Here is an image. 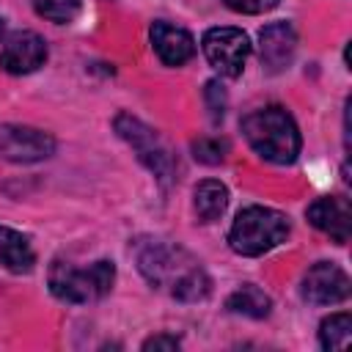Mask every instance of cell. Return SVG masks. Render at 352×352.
<instances>
[{"label":"cell","mask_w":352,"mask_h":352,"mask_svg":"<svg viewBox=\"0 0 352 352\" xmlns=\"http://www.w3.org/2000/svg\"><path fill=\"white\" fill-rule=\"evenodd\" d=\"M223 3L239 14H264L278 6V0H223Z\"/></svg>","instance_id":"20"},{"label":"cell","mask_w":352,"mask_h":352,"mask_svg":"<svg viewBox=\"0 0 352 352\" xmlns=\"http://www.w3.org/2000/svg\"><path fill=\"white\" fill-rule=\"evenodd\" d=\"M206 60L226 77H239L250 55V41L239 28H212L204 36Z\"/></svg>","instance_id":"6"},{"label":"cell","mask_w":352,"mask_h":352,"mask_svg":"<svg viewBox=\"0 0 352 352\" xmlns=\"http://www.w3.org/2000/svg\"><path fill=\"white\" fill-rule=\"evenodd\" d=\"M33 8L44 16V19H52V22H69L77 8H80V0H33Z\"/></svg>","instance_id":"17"},{"label":"cell","mask_w":352,"mask_h":352,"mask_svg":"<svg viewBox=\"0 0 352 352\" xmlns=\"http://www.w3.org/2000/svg\"><path fill=\"white\" fill-rule=\"evenodd\" d=\"M36 264V253L25 234L0 226V267L11 272H30Z\"/></svg>","instance_id":"13"},{"label":"cell","mask_w":352,"mask_h":352,"mask_svg":"<svg viewBox=\"0 0 352 352\" xmlns=\"http://www.w3.org/2000/svg\"><path fill=\"white\" fill-rule=\"evenodd\" d=\"M226 308L234 311V314H242V316H250V319H264L272 308V300L253 283H245L239 286L228 300H226Z\"/></svg>","instance_id":"15"},{"label":"cell","mask_w":352,"mask_h":352,"mask_svg":"<svg viewBox=\"0 0 352 352\" xmlns=\"http://www.w3.org/2000/svg\"><path fill=\"white\" fill-rule=\"evenodd\" d=\"M3 30H6V22H3V19H0V36H3Z\"/></svg>","instance_id":"22"},{"label":"cell","mask_w":352,"mask_h":352,"mask_svg":"<svg viewBox=\"0 0 352 352\" xmlns=\"http://www.w3.org/2000/svg\"><path fill=\"white\" fill-rule=\"evenodd\" d=\"M302 297L314 305H336L349 297V278L330 261L314 264L302 278Z\"/></svg>","instance_id":"8"},{"label":"cell","mask_w":352,"mask_h":352,"mask_svg":"<svg viewBox=\"0 0 352 352\" xmlns=\"http://www.w3.org/2000/svg\"><path fill=\"white\" fill-rule=\"evenodd\" d=\"M55 151L52 135L36 126L0 124V157L8 162H38Z\"/></svg>","instance_id":"7"},{"label":"cell","mask_w":352,"mask_h":352,"mask_svg":"<svg viewBox=\"0 0 352 352\" xmlns=\"http://www.w3.org/2000/svg\"><path fill=\"white\" fill-rule=\"evenodd\" d=\"M179 338L176 336H151L148 341H143V349H176Z\"/></svg>","instance_id":"21"},{"label":"cell","mask_w":352,"mask_h":352,"mask_svg":"<svg viewBox=\"0 0 352 352\" xmlns=\"http://www.w3.org/2000/svg\"><path fill=\"white\" fill-rule=\"evenodd\" d=\"M258 52H261V63L270 72H280L292 63L294 50H297V33L289 22H272L261 30L258 36Z\"/></svg>","instance_id":"11"},{"label":"cell","mask_w":352,"mask_h":352,"mask_svg":"<svg viewBox=\"0 0 352 352\" xmlns=\"http://www.w3.org/2000/svg\"><path fill=\"white\" fill-rule=\"evenodd\" d=\"M116 132L132 146V151L138 154V160H140L157 179H162V182L170 179V173H173V160H170L165 143L160 140V135H157L151 126H146L140 118H135V116H129V113H118V116H116Z\"/></svg>","instance_id":"5"},{"label":"cell","mask_w":352,"mask_h":352,"mask_svg":"<svg viewBox=\"0 0 352 352\" xmlns=\"http://www.w3.org/2000/svg\"><path fill=\"white\" fill-rule=\"evenodd\" d=\"M192 198H195V201H192V204H195V212H198V217H201L204 223L217 220V217L226 212V206H228V190H226V184H220V182H214V179L201 182V184L195 187Z\"/></svg>","instance_id":"14"},{"label":"cell","mask_w":352,"mask_h":352,"mask_svg":"<svg viewBox=\"0 0 352 352\" xmlns=\"http://www.w3.org/2000/svg\"><path fill=\"white\" fill-rule=\"evenodd\" d=\"M47 60V44L33 30H16L6 38L0 50V66L11 74H28L36 72Z\"/></svg>","instance_id":"9"},{"label":"cell","mask_w":352,"mask_h":352,"mask_svg":"<svg viewBox=\"0 0 352 352\" xmlns=\"http://www.w3.org/2000/svg\"><path fill=\"white\" fill-rule=\"evenodd\" d=\"M352 338V319L349 314H333L319 327V341L324 349H346Z\"/></svg>","instance_id":"16"},{"label":"cell","mask_w":352,"mask_h":352,"mask_svg":"<svg viewBox=\"0 0 352 352\" xmlns=\"http://www.w3.org/2000/svg\"><path fill=\"white\" fill-rule=\"evenodd\" d=\"M308 220L314 228L324 231L333 242L344 245L352 234V209H349V201L344 195H324V198H316L311 206H308Z\"/></svg>","instance_id":"10"},{"label":"cell","mask_w":352,"mask_h":352,"mask_svg":"<svg viewBox=\"0 0 352 352\" xmlns=\"http://www.w3.org/2000/svg\"><path fill=\"white\" fill-rule=\"evenodd\" d=\"M242 132L253 151L275 165H289L300 154V132L283 107H261L242 118Z\"/></svg>","instance_id":"2"},{"label":"cell","mask_w":352,"mask_h":352,"mask_svg":"<svg viewBox=\"0 0 352 352\" xmlns=\"http://www.w3.org/2000/svg\"><path fill=\"white\" fill-rule=\"evenodd\" d=\"M226 151H228V143L220 140V138H198L192 140V154L198 162H206V165H217L226 160Z\"/></svg>","instance_id":"18"},{"label":"cell","mask_w":352,"mask_h":352,"mask_svg":"<svg viewBox=\"0 0 352 352\" xmlns=\"http://www.w3.org/2000/svg\"><path fill=\"white\" fill-rule=\"evenodd\" d=\"M204 99H206V107H209V116L212 121H220L223 113H226V91L217 80H209L206 88H204Z\"/></svg>","instance_id":"19"},{"label":"cell","mask_w":352,"mask_h":352,"mask_svg":"<svg viewBox=\"0 0 352 352\" xmlns=\"http://www.w3.org/2000/svg\"><path fill=\"white\" fill-rule=\"evenodd\" d=\"M135 256H138V270L143 272V278L151 286L165 289L170 297L182 302H198L209 294V278L204 267L184 248L151 239V242L138 245Z\"/></svg>","instance_id":"1"},{"label":"cell","mask_w":352,"mask_h":352,"mask_svg":"<svg viewBox=\"0 0 352 352\" xmlns=\"http://www.w3.org/2000/svg\"><path fill=\"white\" fill-rule=\"evenodd\" d=\"M151 44H154L160 60L168 63V66H182L195 55L192 36L182 28L168 25V22H154L151 25Z\"/></svg>","instance_id":"12"},{"label":"cell","mask_w":352,"mask_h":352,"mask_svg":"<svg viewBox=\"0 0 352 352\" xmlns=\"http://www.w3.org/2000/svg\"><path fill=\"white\" fill-rule=\"evenodd\" d=\"M289 236V217L267 209V206H248L236 214L231 231H228V245L239 256H261L280 245Z\"/></svg>","instance_id":"3"},{"label":"cell","mask_w":352,"mask_h":352,"mask_svg":"<svg viewBox=\"0 0 352 352\" xmlns=\"http://www.w3.org/2000/svg\"><path fill=\"white\" fill-rule=\"evenodd\" d=\"M113 278H116L113 261H94L85 270H77L69 261H52L50 292L63 302H91L110 292Z\"/></svg>","instance_id":"4"}]
</instances>
